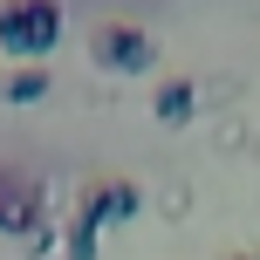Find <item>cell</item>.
<instances>
[{"instance_id":"5b68a950","label":"cell","mask_w":260,"mask_h":260,"mask_svg":"<svg viewBox=\"0 0 260 260\" xmlns=\"http://www.w3.org/2000/svg\"><path fill=\"white\" fill-rule=\"evenodd\" d=\"M192 110H199V82H192V76L157 82V96H151V117H157V123H185Z\"/></svg>"},{"instance_id":"3957f363","label":"cell","mask_w":260,"mask_h":260,"mask_svg":"<svg viewBox=\"0 0 260 260\" xmlns=\"http://www.w3.org/2000/svg\"><path fill=\"white\" fill-rule=\"evenodd\" d=\"M89 62H96V69H117V76H151L157 41L144 35V27H130V21H103V27L89 35Z\"/></svg>"},{"instance_id":"277c9868","label":"cell","mask_w":260,"mask_h":260,"mask_svg":"<svg viewBox=\"0 0 260 260\" xmlns=\"http://www.w3.org/2000/svg\"><path fill=\"white\" fill-rule=\"evenodd\" d=\"M137 206H144V192H137L130 178H103V185H89V192H82V206H76V212L96 226V233H103L110 219H130Z\"/></svg>"},{"instance_id":"8992f818","label":"cell","mask_w":260,"mask_h":260,"mask_svg":"<svg viewBox=\"0 0 260 260\" xmlns=\"http://www.w3.org/2000/svg\"><path fill=\"white\" fill-rule=\"evenodd\" d=\"M0 96H7V103H41V96H48V69H41V62L14 69V76H7V89H0Z\"/></svg>"},{"instance_id":"ba28073f","label":"cell","mask_w":260,"mask_h":260,"mask_svg":"<svg viewBox=\"0 0 260 260\" xmlns=\"http://www.w3.org/2000/svg\"><path fill=\"white\" fill-rule=\"evenodd\" d=\"M226 260H260V247H247V253H226Z\"/></svg>"},{"instance_id":"6da1fadb","label":"cell","mask_w":260,"mask_h":260,"mask_svg":"<svg viewBox=\"0 0 260 260\" xmlns=\"http://www.w3.org/2000/svg\"><path fill=\"white\" fill-rule=\"evenodd\" d=\"M62 41V0H0V48L14 62H41Z\"/></svg>"},{"instance_id":"7a4b0ae2","label":"cell","mask_w":260,"mask_h":260,"mask_svg":"<svg viewBox=\"0 0 260 260\" xmlns=\"http://www.w3.org/2000/svg\"><path fill=\"white\" fill-rule=\"evenodd\" d=\"M0 233L27 240L35 253L55 247V226H48V192L35 178H0Z\"/></svg>"},{"instance_id":"52a82bcc","label":"cell","mask_w":260,"mask_h":260,"mask_svg":"<svg viewBox=\"0 0 260 260\" xmlns=\"http://www.w3.org/2000/svg\"><path fill=\"white\" fill-rule=\"evenodd\" d=\"M62 253H69V260H96V226L82 219V212H69V226H62Z\"/></svg>"}]
</instances>
